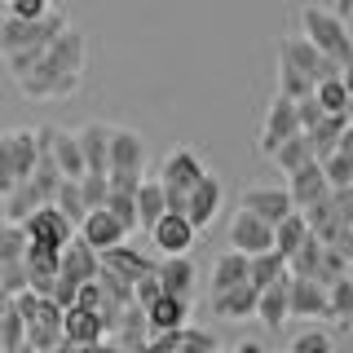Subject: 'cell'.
<instances>
[{"label":"cell","instance_id":"1","mask_svg":"<svg viewBox=\"0 0 353 353\" xmlns=\"http://www.w3.org/2000/svg\"><path fill=\"white\" fill-rule=\"evenodd\" d=\"M84 62H88V44L84 36L66 22V27L44 44V53L27 71L14 75V84L22 88V97L31 102H62V97H75L84 84Z\"/></svg>","mask_w":353,"mask_h":353},{"label":"cell","instance_id":"2","mask_svg":"<svg viewBox=\"0 0 353 353\" xmlns=\"http://www.w3.org/2000/svg\"><path fill=\"white\" fill-rule=\"evenodd\" d=\"M62 27H66L62 9H44V14H36V18L5 14V22H0V58H5L9 75L27 71V66L44 53V44L58 36Z\"/></svg>","mask_w":353,"mask_h":353},{"label":"cell","instance_id":"3","mask_svg":"<svg viewBox=\"0 0 353 353\" xmlns=\"http://www.w3.org/2000/svg\"><path fill=\"white\" fill-rule=\"evenodd\" d=\"M18 309H22V331H27V349H62V305L53 296H40L31 287H22L14 296Z\"/></svg>","mask_w":353,"mask_h":353},{"label":"cell","instance_id":"4","mask_svg":"<svg viewBox=\"0 0 353 353\" xmlns=\"http://www.w3.org/2000/svg\"><path fill=\"white\" fill-rule=\"evenodd\" d=\"M301 36H309V40L318 44V49L327 53V58H336L340 66L353 58V36H349L345 18H340L336 9L305 5V9H301Z\"/></svg>","mask_w":353,"mask_h":353},{"label":"cell","instance_id":"5","mask_svg":"<svg viewBox=\"0 0 353 353\" xmlns=\"http://www.w3.org/2000/svg\"><path fill=\"white\" fill-rule=\"evenodd\" d=\"M36 154H40L36 128H9V132H0V194H9L22 176H31Z\"/></svg>","mask_w":353,"mask_h":353},{"label":"cell","instance_id":"6","mask_svg":"<svg viewBox=\"0 0 353 353\" xmlns=\"http://www.w3.org/2000/svg\"><path fill=\"white\" fill-rule=\"evenodd\" d=\"M208 168L199 163L194 150H172L168 159H163L159 168V185H163V203L172 208V212H185V194H190V185L203 176Z\"/></svg>","mask_w":353,"mask_h":353},{"label":"cell","instance_id":"7","mask_svg":"<svg viewBox=\"0 0 353 353\" xmlns=\"http://www.w3.org/2000/svg\"><path fill=\"white\" fill-rule=\"evenodd\" d=\"M279 62L296 66V71L309 75L314 84L340 71V62H336V58H327V53L318 49V44L309 40V36H283V40H279Z\"/></svg>","mask_w":353,"mask_h":353},{"label":"cell","instance_id":"8","mask_svg":"<svg viewBox=\"0 0 353 353\" xmlns=\"http://www.w3.org/2000/svg\"><path fill=\"white\" fill-rule=\"evenodd\" d=\"M106 345V323L88 305H66L62 309V349H102Z\"/></svg>","mask_w":353,"mask_h":353},{"label":"cell","instance_id":"9","mask_svg":"<svg viewBox=\"0 0 353 353\" xmlns=\"http://www.w3.org/2000/svg\"><path fill=\"white\" fill-rule=\"evenodd\" d=\"M292 132H301V115H296V97H287L279 93L270 106H265V119H261V141H256V150L270 159L274 146H279L283 137H292Z\"/></svg>","mask_w":353,"mask_h":353},{"label":"cell","instance_id":"10","mask_svg":"<svg viewBox=\"0 0 353 353\" xmlns=\"http://www.w3.org/2000/svg\"><path fill=\"white\" fill-rule=\"evenodd\" d=\"M221 203H225V185H221L216 172H203L185 194V216H190L194 230H208L221 216Z\"/></svg>","mask_w":353,"mask_h":353},{"label":"cell","instance_id":"11","mask_svg":"<svg viewBox=\"0 0 353 353\" xmlns=\"http://www.w3.org/2000/svg\"><path fill=\"white\" fill-rule=\"evenodd\" d=\"M199 239V230L190 225V216L185 212H172V208H163L159 221L150 225V243L159 248V256H176V252H190Z\"/></svg>","mask_w":353,"mask_h":353},{"label":"cell","instance_id":"12","mask_svg":"<svg viewBox=\"0 0 353 353\" xmlns=\"http://www.w3.org/2000/svg\"><path fill=\"white\" fill-rule=\"evenodd\" d=\"M75 234H80L88 248H115V243H124L128 239V225L119 221L110 208H88V212L80 216V225H75Z\"/></svg>","mask_w":353,"mask_h":353},{"label":"cell","instance_id":"13","mask_svg":"<svg viewBox=\"0 0 353 353\" xmlns=\"http://www.w3.org/2000/svg\"><path fill=\"white\" fill-rule=\"evenodd\" d=\"M97 261H102V270L119 274V279H128V283H137L141 274H154V261H159V256H150V252H141V248H128V239H124V243H115V248H102Z\"/></svg>","mask_w":353,"mask_h":353},{"label":"cell","instance_id":"14","mask_svg":"<svg viewBox=\"0 0 353 353\" xmlns=\"http://www.w3.org/2000/svg\"><path fill=\"white\" fill-rule=\"evenodd\" d=\"M40 141L49 146L53 163H58L62 176H84V154H80V141H75V132H66L58 124H40Z\"/></svg>","mask_w":353,"mask_h":353},{"label":"cell","instance_id":"15","mask_svg":"<svg viewBox=\"0 0 353 353\" xmlns=\"http://www.w3.org/2000/svg\"><path fill=\"white\" fill-rule=\"evenodd\" d=\"M287 318H331L327 287L318 279H301L292 274V296H287Z\"/></svg>","mask_w":353,"mask_h":353},{"label":"cell","instance_id":"16","mask_svg":"<svg viewBox=\"0 0 353 353\" xmlns=\"http://www.w3.org/2000/svg\"><path fill=\"white\" fill-rule=\"evenodd\" d=\"M154 279H159V287H163V292H172V296H185V301H194L199 270H194L190 252H176V256H159V261H154Z\"/></svg>","mask_w":353,"mask_h":353},{"label":"cell","instance_id":"17","mask_svg":"<svg viewBox=\"0 0 353 353\" xmlns=\"http://www.w3.org/2000/svg\"><path fill=\"white\" fill-rule=\"evenodd\" d=\"M230 248H239V252H265V248H274V225L270 221H261L256 212H248V208H239L234 221H230Z\"/></svg>","mask_w":353,"mask_h":353},{"label":"cell","instance_id":"18","mask_svg":"<svg viewBox=\"0 0 353 353\" xmlns=\"http://www.w3.org/2000/svg\"><path fill=\"white\" fill-rule=\"evenodd\" d=\"M146 349H176V353H212L216 349V336L212 331H199L190 323H181V327H172V331H150L146 336Z\"/></svg>","mask_w":353,"mask_h":353},{"label":"cell","instance_id":"19","mask_svg":"<svg viewBox=\"0 0 353 353\" xmlns=\"http://www.w3.org/2000/svg\"><path fill=\"white\" fill-rule=\"evenodd\" d=\"M22 230H27V239L53 243V248H62V243L75 234V225H71V221H66L53 203H40L36 212H27V216H22Z\"/></svg>","mask_w":353,"mask_h":353},{"label":"cell","instance_id":"20","mask_svg":"<svg viewBox=\"0 0 353 353\" xmlns=\"http://www.w3.org/2000/svg\"><path fill=\"white\" fill-rule=\"evenodd\" d=\"M239 208H248V212H256L261 221H279V216H287L292 212V194H287V185H252V190H243L239 194Z\"/></svg>","mask_w":353,"mask_h":353},{"label":"cell","instance_id":"21","mask_svg":"<svg viewBox=\"0 0 353 353\" xmlns=\"http://www.w3.org/2000/svg\"><path fill=\"white\" fill-rule=\"evenodd\" d=\"M97 270H102L97 248H88L80 234H71V239L62 243V252H58V274H66V279H75V283H88V279H97Z\"/></svg>","mask_w":353,"mask_h":353},{"label":"cell","instance_id":"22","mask_svg":"<svg viewBox=\"0 0 353 353\" xmlns=\"http://www.w3.org/2000/svg\"><path fill=\"white\" fill-rule=\"evenodd\" d=\"M256 296H261V287L243 279L234 287H225V292H212V314L230 318V323H239V318H256Z\"/></svg>","mask_w":353,"mask_h":353},{"label":"cell","instance_id":"23","mask_svg":"<svg viewBox=\"0 0 353 353\" xmlns=\"http://www.w3.org/2000/svg\"><path fill=\"white\" fill-rule=\"evenodd\" d=\"M287 296H292V274H283V279H274L270 287H261L256 318H261L265 331H283V323H292V318H287Z\"/></svg>","mask_w":353,"mask_h":353},{"label":"cell","instance_id":"24","mask_svg":"<svg viewBox=\"0 0 353 353\" xmlns=\"http://www.w3.org/2000/svg\"><path fill=\"white\" fill-rule=\"evenodd\" d=\"M75 141H80V154H84V172H106V163H110V124L88 119L84 128H75Z\"/></svg>","mask_w":353,"mask_h":353},{"label":"cell","instance_id":"25","mask_svg":"<svg viewBox=\"0 0 353 353\" xmlns=\"http://www.w3.org/2000/svg\"><path fill=\"white\" fill-rule=\"evenodd\" d=\"M327 190H331V185H327L323 163H318V159H309V163H301L296 172H287V194H292L296 208H305V203H314V199H323Z\"/></svg>","mask_w":353,"mask_h":353},{"label":"cell","instance_id":"26","mask_svg":"<svg viewBox=\"0 0 353 353\" xmlns=\"http://www.w3.org/2000/svg\"><path fill=\"white\" fill-rule=\"evenodd\" d=\"M181 323H190V301H185V296L159 292L146 305V327L150 331H172V327H181Z\"/></svg>","mask_w":353,"mask_h":353},{"label":"cell","instance_id":"27","mask_svg":"<svg viewBox=\"0 0 353 353\" xmlns=\"http://www.w3.org/2000/svg\"><path fill=\"white\" fill-rule=\"evenodd\" d=\"M270 159H274V168H279V172H296L301 163L318 159V154H314V141H309V132L301 128V132H292V137H283L279 146H274Z\"/></svg>","mask_w":353,"mask_h":353},{"label":"cell","instance_id":"28","mask_svg":"<svg viewBox=\"0 0 353 353\" xmlns=\"http://www.w3.org/2000/svg\"><path fill=\"white\" fill-rule=\"evenodd\" d=\"M27 349V331H22V309L14 296L0 301V353H22Z\"/></svg>","mask_w":353,"mask_h":353},{"label":"cell","instance_id":"29","mask_svg":"<svg viewBox=\"0 0 353 353\" xmlns=\"http://www.w3.org/2000/svg\"><path fill=\"white\" fill-rule=\"evenodd\" d=\"M314 97H318V106H323V115H353V93L345 88L340 71L327 75V80H318L314 84Z\"/></svg>","mask_w":353,"mask_h":353},{"label":"cell","instance_id":"30","mask_svg":"<svg viewBox=\"0 0 353 353\" xmlns=\"http://www.w3.org/2000/svg\"><path fill=\"white\" fill-rule=\"evenodd\" d=\"M283 274H292V270H287V256L279 248H265V252H252L248 256V283L270 287L274 279H283Z\"/></svg>","mask_w":353,"mask_h":353},{"label":"cell","instance_id":"31","mask_svg":"<svg viewBox=\"0 0 353 353\" xmlns=\"http://www.w3.org/2000/svg\"><path fill=\"white\" fill-rule=\"evenodd\" d=\"M305 239H309V221H305V212H301V208H292L287 216H279V221H274V248H279L283 256H292V252L301 248Z\"/></svg>","mask_w":353,"mask_h":353},{"label":"cell","instance_id":"32","mask_svg":"<svg viewBox=\"0 0 353 353\" xmlns=\"http://www.w3.org/2000/svg\"><path fill=\"white\" fill-rule=\"evenodd\" d=\"M243 279H248V252L230 248L212 261V292H225V287H234Z\"/></svg>","mask_w":353,"mask_h":353},{"label":"cell","instance_id":"33","mask_svg":"<svg viewBox=\"0 0 353 353\" xmlns=\"http://www.w3.org/2000/svg\"><path fill=\"white\" fill-rule=\"evenodd\" d=\"M163 185H159V176H141V185H137V230H150L154 221H159L163 212Z\"/></svg>","mask_w":353,"mask_h":353},{"label":"cell","instance_id":"34","mask_svg":"<svg viewBox=\"0 0 353 353\" xmlns=\"http://www.w3.org/2000/svg\"><path fill=\"white\" fill-rule=\"evenodd\" d=\"M53 208H58L71 225H80V216L88 212V208H84V194H80V176H62L58 190H53Z\"/></svg>","mask_w":353,"mask_h":353},{"label":"cell","instance_id":"35","mask_svg":"<svg viewBox=\"0 0 353 353\" xmlns=\"http://www.w3.org/2000/svg\"><path fill=\"white\" fill-rule=\"evenodd\" d=\"M345 128H349V115H323L314 128H305L309 141H314V154H318V159L336 150V141H340V132H345Z\"/></svg>","mask_w":353,"mask_h":353},{"label":"cell","instance_id":"36","mask_svg":"<svg viewBox=\"0 0 353 353\" xmlns=\"http://www.w3.org/2000/svg\"><path fill=\"white\" fill-rule=\"evenodd\" d=\"M318 256H323V239L318 234H309L301 248L287 256V270L292 274H301V279H314V270H318Z\"/></svg>","mask_w":353,"mask_h":353},{"label":"cell","instance_id":"37","mask_svg":"<svg viewBox=\"0 0 353 353\" xmlns=\"http://www.w3.org/2000/svg\"><path fill=\"white\" fill-rule=\"evenodd\" d=\"M323 176H327V185L336 190V185H353V154H345V150H331V154H323Z\"/></svg>","mask_w":353,"mask_h":353},{"label":"cell","instance_id":"38","mask_svg":"<svg viewBox=\"0 0 353 353\" xmlns=\"http://www.w3.org/2000/svg\"><path fill=\"white\" fill-rule=\"evenodd\" d=\"M345 270H349V256L340 248H327L323 243V256H318V270H314V279L323 283V287H331L336 279H345Z\"/></svg>","mask_w":353,"mask_h":353},{"label":"cell","instance_id":"39","mask_svg":"<svg viewBox=\"0 0 353 353\" xmlns=\"http://www.w3.org/2000/svg\"><path fill=\"white\" fill-rule=\"evenodd\" d=\"M102 208H110V212L124 221L128 234L137 230V190H106V203Z\"/></svg>","mask_w":353,"mask_h":353},{"label":"cell","instance_id":"40","mask_svg":"<svg viewBox=\"0 0 353 353\" xmlns=\"http://www.w3.org/2000/svg\"><path fill=\"white\" fill-rule=\"evenodd\" d=\"M327 301H331V318H336V323H345V318L353 314V279L349 274L327 287Z\"/></svg>","mask_w":353,"mask_h":353},{"label":"cell","instance_id":"41","mask_svg":"<svg viewBox=\"0 0 353 353\" xmlns=\"http://www.w3.org/2000/svg\"><path fill=\"white\" fill-rule=\"evenodd\" d=\"M279 93H287V97H305V93H314V80H309V75H301L296 66L279 62Z\"/></svg>","mask_w":353,"mask_h":353},{"label":"cell","instance_id":"42","mask_svg":"<svg viewBox=\"0 0 353 353\" xmlns=\"http://www.w3.org/2000/svg\"><path fill=\"white\" fill-rule=\"evenodd\" d=\"M106 190H110L106 172H84V176H80V194H84V208H102V203H106Z\"/></svg>","mask_w":353,"mask_h":353},{"label":"cell","instance_id":"43","mask_svg":"<svg viewBox=\"0 0 353 353\" xmlns=\"http://www.w3.org/2000/svg\"><path fill=\"white\" fill-rule=\"evenodd\" d=\"M292 349L296 353H327L331 349V336H327L323 327H309V331H301V336L292 340Z\"/></svg>","mask_w":353,"mask_h":353},{"label":"cell","instance_id":"44","mask_svg":"<svg viewBox=\"0 0 353 353\" xmlns=\"http://www.w3.org/2000/svg\"><path fill=\"white\" fill-rule=\"evenodd\" d=\"M331 203H336L340 225L353 230V185H336V190H331Z\"/></svg>","mask_w":353,"mask_h":353},{"label":"cell","instance_id":"45","mask_svg":"<svg viewBox=\"0 0 353 353\" xmlns=\"http://www.w3.org/2000/svg\"><path fill=\"white\" fill-rule=\"evenodd\" d=\"M159 292H163V287H159V279H154V274H141V279L132 283V301H137L141 309H146V305H150Z\"/></svg>","mask_w":353,"mask_h":353},{"label":"cell","instance_id":"46","mask_svg":"<svg viewBox=\"0 0 353 353\" xmlns=\"http://www.w3.org/2000/svg\"><path fill=\"white\" fill-rule=\"evenodd\" d=\"M296 115H301V128H314L318 119H323V106H318V97H314V93L296 97Z\"/></svg>","mask_w":353,"mask_h":353},{"label":"cell","instance_id":"47","mask_svg":"<svg viewBox=\"0 0 353 353\" xmlns=\"http://www.w3.org/2000/svg\"><path fill=\"white\" fill-rule=\"evenodd\" d=\"M5 9L18 14V18H36V14H44V9H53V0H5Z\"/></svg>","mask_w":353,"mask_h":353},{"label":"cell","instance_id":"48","mask_svg":"<svg viewBox=\"0 0 353 353\" xmlns=\"http://www.w3.org/2000/svg\"><path fill=\"white\" fill-rule=\"evenodd\" d=\"M75 292H80V283H75V279H66V274H58V279H53V292H49V296H53V301H58V305L66 309V305H75Z\"/></svg>","mask_w":353,"mask_h":353},{"label":"cell","instance_id":"49","mask_svg":"<svg viewBox=\"0 0 353 353\" xmlns=\"http://www.w3.org/2000/svg\"><path fill=\"white\" fill-rule=\"evenodd\" d=\"M340 80H345V88H349V93H353V58H349L345 66H340Z\"/></svg>","mask_w":353,"mask_h":353},{"label":"cell","instance_id":"50","mask_svg":"<svg viewBox=\"0 0 353 353\" xmlns=\"http://www.w3.org/2000/svg\"><path fill=\"white\" fill-rule=\"evenodd\" d=\"M336 14H340V18H349V14H353V0H336Z\"/></svg>","mask_w":353,"mask_h":353},{"label":"cell","instance_id":"51","mask_svg":"<svg viewBox=\"0 0 353 353\" xmlns=\"http://www.w3.org/2000/svg\"><path fill=\"white\" fill-rule=\"evenodd\" d=\"M345 274H349V279H353V256H349V270H345Z\"/></svg>","mask_w":353,"mask_h":353},{"label":"cell","instance_id":"52","mask_svg":"<svg viewBox=\"0 0 353 353\" xmlns=\"http://www.w3.org/2000/svg\"><path fill=\"white\" fill-rule=\"evenodd\" d=\"M5 296H9V292H5V283H0V301H5Z\"/></svg>","mask_w":353,"mask_h":353},{"label":"cell","instance_id":"53","mask_svg":"<svg viewBox=\"0 0 353 353\" xmlns=\"http://www.w3.org/2000/svg\"><path fill=\"white\" fill-rule=\"evenodd\" d=\"M0 230H5V212H0Z\"/></svg>","mask_w":353,"mask_h":353},{"label":"cell","instance_id":"54","mask_svg":"<svg viewBox=\"0 0 353 353\" xmlns=\"http://www.w3.org/2000/svg\"><path fill=\"white\" fill-rule=\"evenodd\" d=\"M349 124H353V115H349Z\"/></svg>","mask_w":353,"mask_h":353}]
</instances>
